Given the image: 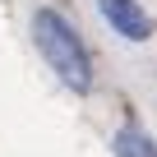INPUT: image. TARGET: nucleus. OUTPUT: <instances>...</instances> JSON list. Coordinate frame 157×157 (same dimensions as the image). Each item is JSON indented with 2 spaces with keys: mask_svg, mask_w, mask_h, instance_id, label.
<instances>
[{
  "mask_svg": "<svg viewBox=\"0 0 157 157\" xmlns=\"http://www.w3.org/2000/svg\"><path fill=\"white\" fill-rule=\"evenodd\" d=\"M33 42L42 51V60L56 69V78L78 93V97H88L93 93V56L83 46V37H78V28L69 19H60L56 10H33Z\"/></svg>",
  "mask_w": 157,
  "mask_h": 157,
  "instance_id": "f257e3e1",
  "label": "nucleus"
},
{
  "mask_svg": "<svg viewBox=\"0 0 157 157\" xmlns=\"http://www.w3.org/2000/svg\"><path fill=\"white\" fill-rule=\"evenodd\" d=\"M97 10H102V19H106L125 42H143V37H152V19L143 14L139 0H97Z\"/></svg>",
  "mask_w": 157,
  "mask_h": 157,
  "instance_id": "f03ea898",
  "label": "nucleus"
},
{
  "mask_svg": "<svg viewBox=\"0 0 157 157\" xmlns=\"http://www.w3.org/2000/svg\"><path fill=\"white\" fill-rule=\"evenodd\" d=\"M111 148H116V157H157V143H152L143 129H134V125H125Z\"/></svg>",
  "mask_w": 157,
  "mask_h": 157,
  "instance_id": "7ed1b4c3",
  "label": "nucleus"
}]
</instances>
